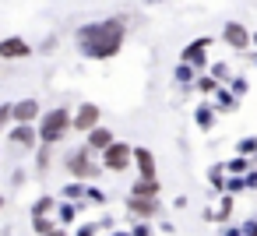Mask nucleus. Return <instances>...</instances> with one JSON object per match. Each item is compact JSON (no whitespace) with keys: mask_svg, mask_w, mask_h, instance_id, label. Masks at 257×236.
Listing matches in <instances>:
<instances>
[{"mask_svg":"<svg viewBox=\"0 0 257 236\" xmlns=\"http://www.w3.org/2000/svg\"><path fill=\"white\" fill-rule=\"evenodd\" d=\"M123 36H127L123 22L109 18V22L81 25L74 39H78V50H81V57H88V60H109V57H116V53H120V46H123Z\"/></svg>","mask_w":257,"mask_h":236,"instance_id":"obj_1","label":"nucleus"},{"mask_svg":"<svg viewBox=\"0 0 257 236\" xmlns=\"http://www.w3.org/2000/svg\"><path fill=\"white\" fill-rule=\"evenodd\" d=\"M71 116H74V109H67V106L46 109V113L39 116V124H36L39 145H53V148H57V145L67 138V131H71Z\"/></svg>","mask_w":257,"mask_h":236,"instance_id":"obj_2","label":"nucleus"},{"mask_svg":"<svg viewBox=\"0 0 257 236\" xmlns=\"http://www.w3.org/2000/svg\"><path fill=\"white\" fill-rule=\"evenodd\" d=\"M64 169H67V176L78 180V183H92V180L102 173V166H95V159H92V152H88L85 145L74 148V152L64 159Z\"/></svg>","mask_w":257,"mask_h":236,"instance_id":"obj_3","label":"nucleus"},{"mask_svg":"<svg viewBox=\"0 0 257 236\" xmlns=\"http://www.w3.org/2000/svg\"><path fill=\"white\" fill-rule=\"evenodd\" d=\"M99 166L109 169V173H123V169L134 166V148L123 145V141H113V145L102 152V162H99Z\"/></svg>","mask_w":257,"mask_h":236,"instance_id":"obj_4","label":"nucleus"},{"mask_svg":"<svg viewBox=\"0 0 257 236\" xmlns=\"http://www.w3.org/2000/svg\"><path fill=\"white\" fill-rule=\"evenodd\" d=\"M8 141L18 152H36L39 148V131H36V124H11L8 127Z\"/></svg>","mask_w":257,"mask_h":236,"instance_id":"obj_5","label":"nucleus"},{"mask_svg":"<svg viewBox=\"0 0 257 236\" xmlns=\"http://www.w3.org/2000/svg\"><path fill=\"white\" fill-rule=\"evenodd\" d=\"M99 120H102V109H99L95 102H81V106L74 109V116H71V131L88 134V131H95V127H99Z\"/></svg>","mask_w":257,"mask_h":236,"instance_id":"obj_6","label":"nucleus"},{"mask_svg":"<svg viewBox=\"0 0 257 236\" xmlns=\"http://www.w3.org/2000/svg\"><path fill=\"white\" fill-rule=\"evenodd\" d=\"M211 46V39H194L187 50H183V60L180 64H187V67H194L197 74H204V64H208V57H204V50Z\"/></svg>","mask_w":257,"mask_h":236,"instance_id":"obj_7","label":"nucleus"},{"mask_svg":"<svg viewBox=\"0 0 257 236\" xmlns=\"http://www.w3.org/2000/svg\"><path fill=\"white\" fill-rule=\"evenodd\" d=\"M43 106L36 102V99H18V102H11V120L15 124H36L43 113H39Z\"/></svg>","mask_w":257,"mask_h":236,"instance_id":"obj_8","label":"nucleus"},{"mask_svg":"<svg viewBox=\"0 0 257 236\" xmlns=\"http://www.w3.org/2000/svg\"><path fill=\"white\" fill-rule=\"evenodd\" d=\"M134 169L141 180H159V166H155L152 148H134Z\"/></svg>","mask_w":257,"mask_h":236,"instance_id":"obj_9","label":"nucleus"},{"mask_svg":"<svg viewBox=\"0 0 257 236\" xmlns=\"http://www.w3.org/2000/svg\"><path fill=\"white\" fill-rule=\"evenodd\" d=\"M127 211H131L134 218H141V222H152V218L162 211V204H159V201H145V197H127Z\"/></svg>","mask_w":257,"mask_h":236,"instance_id":"obj_10","label":"nucleus"},{"mask_svg":"<svg viewBox=\"0 0 257 236\" xmlns=\"http://www.w3.org/2000/svg\"><path fill=\"white\" fill-rule=\"evenodd\" d=\"M0 57H4V60H25V57H32V46L25 39H18V36L0 39Z\"/></svg>","mask_w":257,"mask_h":236,"instance_id":"obj_11","label":"nucleus"},{"mask_svg":"<svg viewBox=\"0 0 257 236\" xmlns=\"http://www.w3.org/2000/svg\"><path fill=\"white\" fill-rule=\"evenodd\" d=\"M85 138H88V141H85V148H88V152H99V155L116 141V138H113V131H109V127H102V124H99L95 131H88Z\"/></svg>","mask_w":257,"mask_h":236,"instance_id":"obj_12","label":"nucleus"},{"mask_svg":"<svg viewBox=\"0 0 257 236\" xmlns=\"http://www.w3.org/2000/svg\"><path fill=\"white\" fill-rule=\"evenodd\" d=\"M222 39H225L232 50H246V46H250V32H246L239 22H229V25L222 29Z\"/></svg>","mask_w":257,"mask_h":236,"instance_id":"obj_13","label":"nucleus"},{"mask_svg":"<svg viewBox=\"0 0 257 236\" xmlns=\"http://www.w3.org/2000/svg\"><path fill=\"white\" fill-rule=\"evenodd\" d=\"M159 194H162V187H159V180H134L131 183V194L127 197H145V201H159Z\"/></svg>","mask_w":257,"mask_h":236,"instance_id":"obj_14","label":"nucleus"},{"mask_svg":"<svg viewBox=\"0 0 257 236\" xmlns=\"http://www.w3.org/2000/svg\"><path fill=\"white\" fill-rule=\"evenodd\" d=\"M204 218H208V222L225 225V222L232 218V197H229V194H218V204H215V208H208V211H204Z\"/></svg>","mask_w":257,"mask_h":236,"instance_id":"obj_15","label":"nucleus"},{"mask_svg":"<svg viewBox=\"0 0 257 236\" xmlns=\"http://www.w3.org/2000/svg\"><path fill=\"white\" fill-rule=\"evenodd\" d=\"M215 113H218L215 102H201L197 113H194V124H197L201 131H211V127H215Z\"/></svg>","mask_w":257,"mask_h":236,"instance_id":"obj_16","label":"nucleus"},{"mask_svg":"<svg viewBox=\"0 0 257 236\" xmlns=\"http://www.w3.org/2000/svg\"><path fill=\"white\" fill-rule=\"evenodd\" d=\"M225 166V176H246L250 169H253V159H246V155H232L229 162H222Z\"/></svg>","mask_w":257,"mask_h":236,"instance_id":"obj_17","label":"nucleus"},{"mask_svg":"<svg viewBox=\"0 0 257 236\" xmlns=\"http://www.w3.org/2000/svg\"><path fill=\"white\" fill-rule=\"evenodd\" d=\"M57 204H60V197H53V194L36 197V204H32V218H46V215H53V211H57Z\"/></svg>","mask_w":257,"mask_h":236,"instance_id":"obj_18","label":"nucleus"},{"mask_svg":"<svg viewBox=\"0 0 257 236\" xmlns=\"http://www.w3.org/2000/svg\"><path fill=\"white\" fill-rule=\"evenodd\" d=\"M78 211H81V201L74 204V201H64V197H60V204H57V222H60V225L67 229V225H71V222L78 218Z\"/></svg>","mask_w":257,"mask_h":236,"instance_id":"obj_19","label":"nucleus"},{"mask_svg":"<svg viewBox=\"0 0 257 236\" xmlns=\"http://www.w3.org/2000/svg\"><path fill=\"white\" fill-rule=\"evenodd\" d=\"M215 109H218V113H236V109H239V99H236L229 88H218V92H215Z\"/></svg>","mask_w":257,"mask_h":236,"instance_id":"obj_20","label":"nucleus"},{"mask_svg":"<svg viewBox=\"0 0 257 236\" xmlns=\"http://www.w3.org/2000/svg\"><path fill=\"white\" fill-rule=\"evenodd\" d=\"M222 236H257V218H243L236 225H222Z\"/></svg>","mask_w":257,"mask_h":236,"instance_id":"obj_21","label":"nucleus"},{"mask_svg":"<svg viewBox=\"0 0 257 236\" xmlns=\"http://www.w3.org/2000/svg\"><path fill=\"white\" fill-rule=\"evenodd\" d=\"M85 190H88V183H78V180H71V183H64V187H60V197L78 204V201L85 197Z\"/></svg>","mask_w":257,"mask_h":236,"instance_id":"obj_22","label":"nucleus"},{"mask_svg":"<svg viewBox=\"0 0 257 236\" xmlns=\"http://www.w3.org/2000/svg\"><path fill=\"white\" fill-rule=\"evenodd\" d=\"M173 81H176L180 88H190V85L197 81V71H194V67H187V64H180V67L173 71Z\"/></svg>","mask_w":257,"mask_h":236,"instance_id":"obj_23","label":"nucleus"},{"mask_svg":"<svg viewBox=\"0 0 257 236\" xmlns=\"http://www.w3.org/2000/svg\"><path fill=\"white\" fill-rule=\"evenodd\" d=\"M32 155H36V169H39V173H46V169L53 166V145H39Z\"/></svg>","mask_w":257,"mask_h":236,"instance_id":"obj_24","label":"nucleus"},{"mask_svg":"<svg viewBox=\"0 0 257 236\" xmlns=\"http://www.w3.org/2000/svg\"><path fill=\"white\" fill-rule=\"evenodd\" d=\"M208 183H211V187H215L218 194L225 190V166H222V162H215V166L208 169Z\"/></svg>","mask_w":257,"mask_h":236,"instance_id":"obj_25","label":"nucleus"},{"mask_svg":"<svg viewBox=\"0 0 257 236\" xmlns=\"http://www.w3.org/2000/svg\"><path fill=\"white\" fill-rule=\"evenodd\" d=\"M60 222H57V215H46V218H32V232L36 236H46V232H53Z\"/></svg>","mask_w":257,"mask_h":236,"instance_id":"obj_26","label":"nucleus"},{"mask_svg":"<svg viewBox=\"0 0 257 236\" xmlns=\"http://www.w3.org/2000/svg\"><path fill=\"white\" fill-rule=\"evenodd\" d=\"M194 85H197V92H201V95H215V92L222 88L211 74H197V81H194Z\"/></svg>","mask_w":257,"mask_h":236,"instance_id":"obj_27","label":"nucleus"},{"mask_svg":"<svg viewBox=\"0 0 257 236\" xmlns=\"http://www.w3.org/2000/svg\"><path fill=\"white\" fill-rule=\"evenodd\" d=\"M239 190H246V180H243V176H225V190H222V194L232 197V194H239Z\"/></svg>","mask_w":257,"mask_h":236,"instance_id":"obj_28","label":"nucleus"},{"mask_svg":"<svg viewBox=\"0 0 257 236\" xmlns=\"http://www.w3.org/2000/svg\"><path fill=\"white\" fill-rule=\"evenodd\" d=\"M236 155H246V159H253V155H257V138H243V141L236 145Z\"/></svg>","mask_w":257,"mask_h":236,"instance_id":"obj_29","label":"nucleus"},{"mask_svg":"<svg viewBox=\"0 0 257 236\" xmlns=\"http://www.w3.org/2000/svg\"><path fill=\"white\" fill-rule=\"evenodd\" d=\"M85 197L92 201V204H106L109 197H106V190L102 187H95V183H88V190H85Z\"/></svg>","mask_w":257,"mask_h":236,"instance_id":"obj_30","label":"nucleus"},{"mask_svg":"<svg viewBox=\"0 0 257 236\" xmlns=\"http://www.w3.org/2000/svg\"><path fill=\"white\" fill-rule=\"evenodd\" d=\"M131 236H152V225L141 222V218H134V222H131Z\"/></svg>","mask_w":257,"mask_h":236,"instance_id":"obj_31","label":"nucleus"},{"mask_svg":"<svg viewBox=\"0 0 257 236\" xmlns=\"http://www.w3.org/2000/svg\"><path fill=\"white\" fill-rule=\"evenodd\" d=\"M11 124H15V120H11V106L4 102V106H0V134H4V131L11 127Z\"/></svg>","mask_w":257,"mask_h":236,"instance_id":"obj_32","label":"nucleus"},{"mask_svg":"<svg viewBox=\"0 0 257 236\" xmlns=\"http://www.w3.org/2000/svg\"><path fill=\"white\" fill-rule=\"evenodd\" d=\"M211 78H215V81L222 85V81L229 78V64H215V67H211Z\"/></svg>","mask_w":257,"mask_h":236,"instance_id":"obj_33","label":"nucleus"},{"mask_svg":"<svg viewBox=\"0 0 257 236\" xmlns=\"http://www.w3.org/2000/svg\"><path fill=\"white\" fill-rule=\"evenodd\" d=\"M95 232H99V222H85L74 229V236H95Z\"/></svg>","mask_w":257,"mask_h":236,"instance_id":"obj_34","label":"nucleus"},{"mask_svg":"<svg viewBox=\"0 0 257 236\" xmlns=\"http://www.w3.org/2000/svg\"><path fill=\"white\" fill-rule=\"evenodd\" d=\"M246 88H250V85H246V78H232V95H236V99H239V95H246Z\"/></svg>","mask_w":257,"mask_h":236,"instance_id":"obj_35","label":"nucleus"},{"mask_svg":"<svg viewBox=\"0 0 257 236\" xmlns=\"http://www.w3.org/2000/svg\"><path fill=\"white\" fill-rule=\"evenodd\" d=\"M243 180H246V190H257V166H253V169H250Z\"/></svg>","mask_w":257,"mask_h":236,"instance_id":"obj_36","label":"nucleus"},{"mask_svg":"<svg viewBox=\"0 0 257 236\" xmlns=\"http://www.w3.org/2000/svg\"><path fill=\"white\" fill-rule=\"evenodd\" d=\"M46 236H67V229H64V225H57V229H53V232H46Z\"/></svg>","mask_w":257,"mask_h":236,"instance_id":"obj_37","label":"nucleus"},{"mask_svg":"<svg viewBox=\"0 0 257 236\" xmlns=\"http://www.w3.org/2000/svg\"><path fill=\"white\" fill-rule=\"evenodd\" d=\"M113 236H131V232H120V229H113Z\"/></svg>","mask_w":257,"mask_h":236,"instance_id":"obj_38","label":"nucleus"},{"mask_svg":"<svg viewBox=\"0 0 257 236\" xmlns=\"http://www.w3.org/2000/svg\"><path fill=\"white\" fill-rule=\"evenodd\" d=\"M250 43H253V46H257V32H253V36H250Z\"/></svg>","mask_w":257,"mask_h":236,"instance_id":"obj_39","label":"nucleus"},{"mask_svg":"<svg viewBox=\"0 0 257 236\" xmlns=\"http://www.w3.org/2000/svg\"><path fill=\"white\" fill-rule=\"evenodd\" d=\"M0 208H4V194H0Z\"/></svg>","mask_w":257,"mask_h":236,"instance_id":"obj_40","label":"nucleus"},{"mask_svg":"<svg viewBox=\"0 0 257 236\" xmlns=\"http://www.w3.org/2000/svg\"><path fill=\"white\" fill-rule=\"evenodd\" d=\"M148 4H162V0H148Z\"/></svg>","mask_w":257,"mask_h":236,"instance_id":"obj_41","label":"nucleus"},{"mask_svg":"<svg viewBox=\"0 0 257 236\" xmlns=\"http://www.w3.org/2000/svg\"><path fill=\"white\" fill-rule=\"evenodd\" d=\"M253 166H257V155H253Z\"/></svg>","mask_w":257,"mask_h":236,"instance_id":"obj_42","label":"nucleus"}]
</instances>
